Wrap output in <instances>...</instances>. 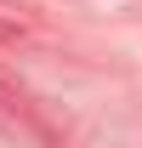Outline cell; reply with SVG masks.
<instances>
[{
    "label": "cell",
    "instance_id": "cell-1",
    "mask_svg": "<svg viewBox=\"0 0 142 148\" xmlns=\"http://www.w3.org/2000/svg\"><path fill=\"white\" fill-rule=\"evenodd\" d=\"M0 108L29 120V97H23V86H17V80H6V74H0Z\"/></svg>",
    "mask_w": 142,
    "mask_h": 148
}]
</instances>
